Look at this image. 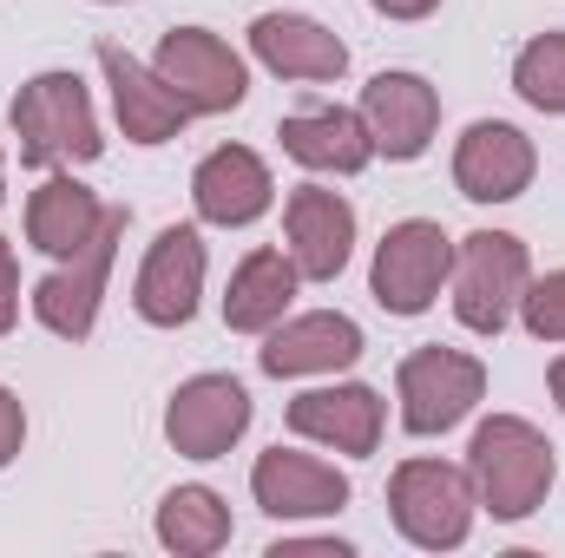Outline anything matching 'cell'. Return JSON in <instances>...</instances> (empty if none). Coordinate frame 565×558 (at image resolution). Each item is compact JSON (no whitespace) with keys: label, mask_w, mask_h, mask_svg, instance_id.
Wrapping results in <instances>:
<instances>
[{"label":"cell","mask_w":565,"mask_h":558,"mask_svg":"<svg viewBox=\"0 0 565 558\" xmlns=\"http://www.w3.org/2000/svg\"><path fill=\"white\" fill-rule=\"evenodd\" d=\"M467 480H473L480 513H493L500 526H520L546 506L559 460H553V440L526 415H493L467 440Z\"/></svg>","instance_id":"1"},{"label":"cell","mask_w":565,"mask_h":558,"mask_svg":"<svg viewBox=\"0 0 565 558\" xmlns=\"http://www.w3.org/2000/svg\"><path fill=\"white\" fill-rule=\"evenodd\" d=\"M7 132L26 171H66V164H93L106 151L99 132V112H93V93L79 73L53 66V73H33L13 106H7Z\"/></svg>","instance_id":"2"},{"label":"cell","mask_w":565,"mask_h":558,"mask_svg":"<svg viewBox=\"0 0 565 558\" xmlns=\"http://www.w3.org/2000/svg\"><path fill=\"white\" fill-rule=\"evenodd\" d=\"M526 282H533V257H526V244L513 230H473V237L454 244V277H447V289H454L460 329L500 335L520 315Z\"/></svg>","instance_id":"3"},{"label":"cell","mask_w":565,"mask_h":558,"mask_svg":"<svg viewBox=\"0 0 565 558\" xmlns=\"http://www.w3.org/2000/svg\"><path fill=\"white\" fill-rule=\"evenodd\" d=\"M473 513H480L473 480H467V466H454V460H402L395 480H388V519H395V533H402L408 546H422V552H454V546H467Z\"/></svg>","instance_id":"4"},{"label":"cell","mask_w":565,"mask_h":558,"mask_svg":"<svg viewBox=\"0 0 565 558\" xmlns=\"http://www.w3.org/2000/svg\"><path fill=\"white\" fill-rule=\"evenodd\" d=\"M395 401H402V427L415 440H434L487 401V362L467 348H440V342L415 348L395 368Z\"/></svg>","instance_id":"5"},{"label":"cell","mask_w":565,"mask_h":558,"mask_svg":"<svg viewBox=\"0 0 565 558\" xmlns=\"http://www.w3.org/2000/svg\"><path fill=\"white\" fill-rule=\"evenodd\" d=\"M151 73L178 93V106L191 119H217V112H237L244 93H250V66L231 40H217L211 26H171L158 40V60Z\"/></svg>","instance_id":"6"},{"label":"cell","mask_w":565,"mask_h":558,"mask_svg":"<svg viewBox=\"0 0 565 558\" xmlns=\"http://www.w3.org/2000/svg\"><path fill=\"white\" fill-rule=\"evenodd\" d=\"M454 277V237L434 217H402L388 224V237L375 244L369 264V296L388 315H427L440 302V289Z\"/></svg>","instance_id":"7"},{"label":"cell","mask_w":565,"mask_h":558,"mask_svg":"<svg viewBox=\"0 0 565 558\" xmlns=\"http://www.w3.org/2000/svg\"><path fill=\"white\" fill-rule=\"evenodd\" d=\"M126 211L113 204L106 211V224H99V237L79 250V257H66V264H53L46 277L33 282V322L46 329V335H60V342H86L93 335V322H99V302H106V282H113V257H119V237H126Z\"/></svg>","instance_id":"8"},{"label":"cell","mask_w":565,"mask_h":558,"mask_svg":"<svg viewBox=\"0 0 565 558\" xmlns=\"http://www.w3.org/2000/svg\"><path fill=\"white\" fill-rule=\"evenodd\" d=\"M250 427V388L237 375H191L164 401V440L184 460H224Z\"/></svg>","instance_id":"9"},{"label":"cell","mask_w":565,"mask_h":558,"mask_svg":"<svg viewBox=\"0 0 565 558\" xmlns=\"http://www.w3.org/2000/svg\"><path fill=\"white\" fill-rule=\"evenodd\" d=\"M204 270H211V257H204L198 224H164L139 264L132 309L151 329H184L198 315V302H204Z\"/></svg>","instance_id":"10"},{"label":"cell","mask_w":565,"mask_h":558,"mask_svg":"<svg viewBox=\"0 0 565 558\" xmlns=\"http://www.w3.org/2000/svg\"><path fill=\"white\" fill-rule=\"evenodd\" d=\"M289 433L296 440H316L329 453H349V460H369L382 447V427H388V401L369 388V382H329V388H302L289 408Z\"/></svg>","instance_id":"11"},{"label":"cell","mask_w":565,"mask_h":558,"mask_svg":"<svg viewBox=\"0 0 565 558\" xmlns=\"http://www.w3.org/2000/svg\"><path fill=\"white\" fill-rule=\"evenodd\" d=\"M282 237L302 282H335L355 257V204L329 184H296L282 197Z\"/></svg>","instance_id":"12"},{"label":"cell","mask_w":565,"mask_h":558,"mask_svg":"<svg viewBox=\"0 0 565 558\" xmlns=\"http://www.w3.org/2000/svg\"><path fill=\"white\" fill-rule=\"evenodd\" d=\"M533 171H540V151L507 119H473L454 144V191L467 204H513L533 191Z\"/></svg>","instance_id":"13"},{"label":"cell","mask_w":565,"mask_h":558,"mask_svg":"<svg viewBox=\"0 0 565 558\" xmlns=\"http://www.w3.org/2000/svg\"><path fill=\"white\" fill-rule=\"evenodd\" d=\"M362 322L342 309H309V315H282L257 348V368L277 382H302V375H342L362 362Z\"/></svg>","instance_id":"14"},{"label":"cell","mask_w":565,"mask_h":558,"mask_svg":"<svg viewBox=\"0 0 565 558\" xmlns=\"http://www.w3.org/2000/svg\"><path fill=\"white\" fill-rule=\"evenodd\" d=\"M250 500L270 519H335L355 500V486H349V473L335 460H316V453H296V447H270L250 466Z\"/></svg>","instance_id":"15"},{"label":"cell","mask_w":565,"mask_h":558,"mask_svg":"<svg viewBox=\"0 0 565 558\" xmlns=\"http://www.w3.org/2000/svg\"><path fill=\"white\" fill-rule=\"evenodd\" d=\"M355 112H362V126L375 139V158H395V164H415L440 132V93L422 73H375L362 86Z\"/></svg>","instance_id":"16"},{"label":"cell","mask_w":565,"mask_h":558,"mask_svg":"<svg viewBox=\"0 0 565 558\" xmlns=\"http://www.w3.org/2000/svg\"><path fill=\"white\" fill-rule=\"evenodd\" d=\"M191 204H198V224L244 230V224H257L277 204V178H270V164L250 144H217L191 171Z\"/></svg>","instance_id":"17"},{"label":"cell","mask_w":565,"mask_h":558,"mask_svg":"<svg viewBox=\"0 0 565 558\" xmlns=\"http://www.w3.org/2000/svg\"><path fill=\"white\" fill-rule=\"evenodd\" d=\"M99 73L113 86V119H119V132L132 144H171L191 126V112L178 106V93L145 60H132L119 40H99Z\"/></svg>","instance_id":"18"},{"label":"cell","mask_w":565,"mask_h":558,"mask_svg":"<svg viewBox=\"0 0 565 558\" xmlns=\"http://www.w3.org/2000/svg\"><path fill=\"white\" fill-rule=\"evenodd\" d=\"M282 158H296L302 171L316 178H355L375 164V139L362 126L355 106H309V112H289L277 126Z\"/></svg>","instance_id":"19"},{"label":"cell","mask_w":565,"mask_h":558,"mask_svg":"<svg viewBox=\"0 0 565 558\" xmlns=\"http://www.w3.org/2000/svg\"><path fill=\"white\" fill-rule=\"evenodd\" d=\"M106 211H113V204H106L93 184H79L73 171H46L40 191L26 197V244H33L40 257L66 264V257H79V250L99 237Z\"/></svg>","instance_id":"20"},{"label":"cell","mask_w":565,"mask_h":558,"mask_svg":"<svg viewBox=\"0 0 565 558\" xmlns=\"http://www.w3.org/2000/svg\"><path fill=\"white\" fill-rule=\"evenodd\" d=\"M250 53L277 79H302V86H329V79L349 73V46L309 13H257L250 20Z\"/></svg>","instance_id":"21"},{"label":"cell","mask_w":565,"mask_h":558,"mask_svg":"<svg viewBox=\"0 0 565 558\" xmlns=\"http://www.w3.org/2000/svg\"><path fill=\"white\" fill-rule=\"evenodd\" d=\"M296 264L289 250H250L237 270H231V289H224V329L237 335H270L289 302H296Z\"/></svg>","instance_id":"22"},{"label":"cell","mask_w":565,"mask_h":558,"mask_svg":"<svg viewBox=\"0 0 565 558\" xmlns=\"http://www.w3.org/2000/svg\"><path fill=\"white\" fill-rule=\"evenodd\" d=\"M151 533H158V546H164V552L211 558V552H224V546H231L237 519H231L224 493H211V486H171V493L158 500Z\"/></svg>","instance_id":"23"},{"label":"cell","mask_w":565,"mask_h":558,"mask_svg":"<svg viewBox=\"0 0 565 558\" xmlns=\"http://www.w3.org/2000/svg\"><path fill=\"white\" fill-rule=\"evenodd\" d=\"M513 93H520L533 112L565 119V26L533 33V40L513 53Z\"/></svg>","instance_id":"24"},{"label":"cell","mask_w":565,"mask_h":558,"mask_svg":"<svg viewBox=\"0 0 565 558\" xmlns=\"http://www.w3.org/2000/svg\"><path fill=\"white\" fill-rule=\"evenodd\" d=\"M520 322H526L533 342L565 348V270H546V277L526 282V296H520Z\"/></svg>","instance_id":"25"},{"label":"cell","mask_w":565,"mask_h":558,"mask_svg":"<svg viewBox=\"0 0 565 558\" xmlns=\"http://www.w3.org/2000/svg\"><path fill=\"white\" fill-rule=\"evenodd\" d=\"M20 447H26V408L13 388H0V473L20 460Z\"/></svg>","instance_id":"26"},{"label":"cell","mask_w":565,"mask_h":558,"mask_svg":"<svg viewBox=\"0 0 565 558\" xmlns=\"http://www.w3.org/2000/svg\"><path fill=\"white\" fill-rule=\"evenodd\" d=\"M20 322V264H13V244L0 237V335H13Z\"/></svg>","instance_id":"27"},{"label":"cell","mask_w":565,"mask_h":558,"mask_svg":"<svg viewBox=\"0 0 565 558\" xmlns=\"http://www.w3.org/2000/svg\"><path fill=\"white\" fill-rule=\"evenodd\" d=\"M302 552H316V558H349V546H342V539H277V546H270V558H302Z\"/></svg>","instance_id":"28"},{"label":"cell","mask_w":565,"mask_h":558,"mask_svg":"<svg viewBox=\"0 0 565 558\" xmlns=\"http://www.w3.org/2000/svg\"><path fill=\"white\" fill-rule=\"evenodd\" d=\"M369 7H375L382 20H427L440 0H369Z\"/></svg>","instance_id":"29"},{"label":"cell","mask_w":565,"mask_h":558,"mask_svg":"<svg viewBox=\"0 0 565 558\" xmlns=\"http://www.w3.org/2000/svg\"><path fill=\"white\" fill-rule=\"evenodd\" d=\"M546 388H553V408L565 415V348L553 355V368H546Z\"/></svg>","instance_id":"30"},{"label":"cell","mask_w":565,"mask_h":558,"mask_svg":"<svg viewBox=\"0 0 565 558\" xmlns=\"http://www.w3.org/2000/svg\"><path fill=\"white\" fill-rule=\"evenodd\" d=\"M0 204H7V151H0Z\"/></svg>","instance_id":"31"},{"label":"cell","mask_w":565,"mask_h":558,"mask_svg":"<svg viewBox=\"0 0 565 558\" xmlns=\"http://www.w3.org/2000/svg\"><path fill=\"white\" fill-rule=\"evenodd\" d=\"M99 7H126V0H99Z\"/></svg>","instance_id":"32"}]
</instances>
